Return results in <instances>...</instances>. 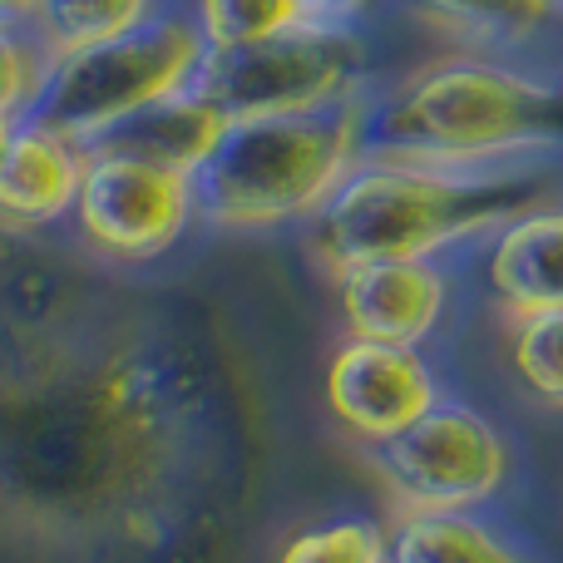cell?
Returning <instances> with one entry per match:
<instances>
[{
    "label": "cell",
    "mask_w": 563,
    "mask_h": 563,
    "mask_svg": "<svg viewBox=\"0 0 563 563\" xmlns=\"http://www.w3.org/2000/svg\"><path fill=\"white\" fill-rule=\"evenodd\" d=\"M208 386L174 341L129 336L0 396V495L59 534L158 539Z\"/></svg>",
    "instance_id": "1"
},
{
    "label": "cell",
    "mask_w": 563,
    "mask_h": 563,
    "mask_svg": "<svg viewBox=\"0 0 563 563\" xmlns=\"http://www.w3.org/2000/svg\"><path fill=\"white\" fill-rule=\"evenodd\" d=\"M361 148L440 168L563 164V59L430 55L366 95Z\"/></svg>",
    "instance_id": "2"
},
{
    "label": "cell",
    "mask_w": 563,
    "mask_h": 563,
    "mask_svg": "<svg viewBox=\"0 0 563 563\" xmlns=\"http://www.w3.org/2000/svg\"><path fill=\"white\" fill-rule=\"evenodd\" d=\"M559 168L563 164L440 168L361 154L327 208L301 228V247L327 273L390 257H465L505 218L559 194Z\"/></svg>",
    "instance_id": "3"
},
{
    "label": "cell",
    "mask_w": 563,
    "mask_h": 563,
    "mask_svg": "<svg viewBox=\"0 0 563 563\" xmlns=\"http://www.w3.org/2000/svg\"><path fill=\"white\" fill-rule=\"evenodd\" d=\"M361 104L311 114L233 119L194 174L198 228L213 233H282L307 228L351 174L361 148Z\"/></svg>",
    "instance_id": "4"
},
{
    "label": "cell",
    "mask_w": 563,
    "mask_h": 563,
    "mask_svg": "<svg viewBox=\"0 0 563 563\" xmlns=\"http://www.w3.org/2000/svg\"><path fill=\"white\" fill-rule=\"evenodd\" d=\"M203 55L208 45L198 35L194 15L184 5H168L148 15L144 25L49 59V75L40 85L30 119L89 148L114 134L119 124H129L139 109L194 85Z\"/></svg>",
    "instance_id": "5"
},
{
    "label": "cell",
    "mask_w": 563,
    "mask_h": 563,
    "mask_svg": "<svg viewBox=\"0 0 563 563\" xmlns=\"http://www.w3.org/2000/svg\"><path fill=\"white\" fill-rule=\"evenodd\" d=\"M380 79H386V69H380L376 30L301 20V25L277 30L253 45L208 49L194 75V89H203L218 104V114L233 124V119L356 104Z\"/></svg>",
    "instance_id": "6"
},
{
    "label": "cell",
    "mask_w": 563,
    "mask_h": 563,
    "mask_svg": "<svg viewBox=\"0 0 563 563\" xmlns=\"http://www.w3.org/2000/svg\"><path fill=\"white\" fill-rule=\"evenodd\" d=\"M366 455L400 509H495L515 479L505 426L455 390Z\"/></svg>",
    "instance_id": "7"
},
{
    "label": "cell",
    "mask_w": 563,
    "mask_h": 563,
    "mask_svg": "<svg viewBox=\"0 0 563 563\" xmlns=\"http://www.w3.org/2000/svg\"><path fill=\"white\" fill-rule=\"evenodd\" d=\"M198 228L194 178L158 168L148 158L89 144L79 194L69 208V233L114 267H154L174 257Z\"/></svg>",
    "instance_id": "8"
},
{
    "label": "cell",
    "mask_w": 563,
    "mask_h": 563,
    "mask_svg": "<svg viewBox=\"0 0 563 563\" xmlns=\"http://www.w3.org/2000/svg\"><path fill=\"white\" fill-rule=\"evenodd\" d=\"M327 410L356 445L376 450L406 426H416L440 396H450L445 371L426 346L341 336L327 356Z\"/></svg>",
    "instance_id": "9"
},
{
    "label": "cell",
    "mask_w": 563,
    "mask_h": 563,
    "mask_svg": "<svg viewBox=\"0 0 563 563\" xmlns=\"http://www.w3.org/2000/svg\"><path fill=\"white\" fill-rule=\"evenodd\" d=\"M346 336L386 346H435L465 291L460 257H390L331 273Z\"/></svg>",
    "instance_id": "10"
},
{
    "label": "cell",
    "mask_w": 563,
    "mask_h": 563,
    "mask_svg": "<svg viewBox=\"0 0 563 563\" xmlns=\"http://www.w3.org/2000/svg\"><path fill=\"white\" fill-rule=\"evenodd\" d=\"M465 273L479 277V291L499 317L563 307V198L549 194L534 208L505 218L479 247L460 257Z\"/></svg>",
    "instance_id": "11"
},
{
    "label": "cell",
    "mask_w": 563,
    "mask_h": 563,
    "mask_svg": "<svg viewBox=\"0 0 563 563\" xmlns=\"http://www.w3.org/2000/svg\"><path fill=\"white\" fill-rule=\"evenodd\" d=\"M79 174H85V144L30 114L15 119L0 154V228L45 233V228L69 223Z\"/></svg>",
    "instance_id": "12"
},
{
    "label": "cell",
    "mask_w": 563,
    "mask_h": 563,
    "mask_svg": "<svg viewBox=\"0 0 563 563\" xmlns=\"http://www.w3.org/2000/svg\"><path fill=\"white\" fill-rule=\"evenodd\" d=\"M390 15L440 35L450 49L475 55H554L559 0H396Z\"/></svg>",
    "instance_id": "13"
},
{
    "label": "cell",
    "mask_w": 563,
    "mask_h": 563,
    "mask_svg": "<svg viewBox=\"0 0 563 563\" xmlns=\"http://www.w3.org/2000/svg\"><path fill=\"white\" fill-rule=\"evenodd\" d=\"M223 129H228V119L218 114V104L203 95V89L188 85V89H178V95L158 99V104L139 109L129 124H119L114 134L99 139V144L194 178L198 168L208 164V154L218 148Z\"/></svg>",
    "instance_id": "14"
},
{
    "label": "cell",
    "mask_w": 563,
    "mask_h": 563,
    "mask_svg": "<svg viewBox=\"0 0 563 563\" xmlns=\"http://www.w3.org/2000/svg\"><path fill=\"white\" fill-rule=\"evenodd\" d=\"M390 563H539L485 509H400Z\"/></svg>",
    "instance_id": "15"
},
{
    "label": "cell",
    "mask_w": 563,
    "mask_h": 563,
    "mask_svg": "<svg viewBox=\"0 0 563 563\" xmlns=\"http://www.w3.org/2000/svg\"><path fill=\"white\" fill-rule=\"evenodd\" d=\"M505 366L534 406L563 410V307L505 317Z\"/></svg>",
    "instance_id": "16"
},
{
    "label": "cell",
    "mask_w": 563,
    "mask_h": 563,
    "mask_svg": "<svg viewBox=\"0 0 563 563\" xmlns=\"http://www.w3.org/2000/svg\"><path fill=\"white\" fill-rule=\"evenodd\" d=\"M168 5H184V0H40L35 35L45 40L49 55H65V49L95 45V40H109L119 30L144 25L148 15H158Z\"/></svg>",
    "instance_id": "17"
},
{
    "label": "cell",
    "mask_w": 563,
    "mask_h": 563,
    "mask_svg": "<svg viewBox=\"0 0 563 563\" xmlns=\"http://www.w3.org/2000/svg\"><path fill=\"white\" fill-rule=\"evenodd\" d=\"M277 563H390V529L376 515H327L287 534Z\"/></svg>",
    "instance_id": "18"
},
{
    "label": "cell",
    "mask_w": 563,
    "mask_h": 563,
    "mask_svg": "<svg viewBox=\"0 0 563 563\" xmlns=\"http://www.w3.org/2000/svg\"><path fill=\"white\" fill-rule=\"evenodd\" d=\"M184 10L194 15L208 49L253 45V40H267L307 20L297 0H184Z\"/></svg>",
    "instance_id": "19"
},
{
    "label": "cell",
    "mask_w": 563,
    "mask_h": 563,
    "mask_svg": "<svg viewBox=\"0 0 563 563\" xmlns=\"http://www.w3.org/2000/svg\"><path fill=\"white\" fill-rule=\"evenodd\" d=\"M49 49L35 30H5L0 25V114L25 119L40 99V85L49 75Z\"/></svg>",
    "instance_id": "20"
},
{
    "label": "cell",
    "mask_w": 563,
    "mask_h": 563,
    "mask_svg": "<svg viewBox=\"0 0 563 563\" xmlns=\"http://www.w3.org/2000/svg\"><path fill=\"white\" fill-rule=\"evenodd\" d=\"M307 20H327V25H366L376 30L380 20L396 10V0H297Z\"/></svg>",
    "instance_id": "21"
},
{
    "label": "cell",
    "mask_w": 563,
    "mask_h": 563,
    "mask_svg": "<svg viewBox=\"0 0 563 563\" xmlns=\"http://www.w3.org/2000/svg\"><path fill=\"white\" fill-rule=\"evenodd\" d=\"M40 0H0V25L5 30H35Z\"/></svg>",
    "instance_id": "22"
},
{
    "label": "cell",
    "mask_w": 563,
    "mask_h": 563,
    "mask_svg": "<svg viewBox=\"0 0 563 563\" xmlns=\"http://www.w3.org/2000/svg\"><path fill=\"white\" fill-rule=\"evenodd\" d=\"M10 129H15V119H10V114H0V154H5V139H10Z\"/></svg>",
    "instance_id": "23"
},
{
    "label": "cell",
    "mask_w": 563,
    "mask_h": 563,
    "mask_svg": "<svg viewBox=\"0 0 563 563\" xmlns=\"http://www.w3.org/2000/svg\"><path fill=\"white\" fill-rule=\"evenodd\" d=\"M554 55L563 59V0H559V30H554Z\"/></svg>",
    "instance_id": "24"
}]
</instances>
